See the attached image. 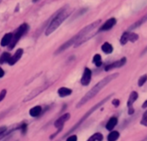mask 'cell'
I'll use <instances>...</instances> for the list:
<instances>
[{
    "label": "cell",
    "instance_id": "6da1fadb",
    "mask_svg": "<svg viewBox=\"0 0 147 141\" xmlns=\"http://www.w3.org/2000/svg\"><path fill=\"white\" fill-rule=\"evenodd\" d=\"M118 76H119L118 73H115V74H110V75L106 76L105 78H104L103 79L100 80V81L98 84H96L94 85L90 90H89L85 95H84L83 97L78 101V103L76 104V108L81 107L84 104H85L86 103L88 102V101H90V100H91L93 97H95V96H96L97 94L106 86V85H107L109 83H110L113 80L115 79Z\"/></svg>",
    "mask_w": 147,
    "mask_h": 141
},
{
    "label": "cell",
    "instance_id": "7a4b0ae2",
    "mask_svg": "<svg viewBox=\"0 0 147 141\" xmlns=\"http://www.w3.org/2000/svg\"><path fill=\"white\" fill-rule=\"evenodd\" d=\"M100 20H97V21L91 23V24L88 25L87 26H86L85 28H84L83 29L81 30L76 35H75L74 37H72L71 39L67 40L66 43H64L61 46H60L59 48V49L56 51V53L58 54L60 53H62L63 51H66L67 49L69 48L71 45H76V43H79L80 40H83V38L87 36V35L89 32L92 31L94 28H96L100 24Z\"/></svg>",
    "mask_w": 147,
    "mask_h": 141
},
{
    "label": "cell",
    "instance_id": "3957f363",
    "mask_svg": "<svg viewBox=\"0 0 147 141\" xmlns=\"http://www.w3.org/2000/svg\"><path fill=\"white\" fill-rule=\"evenodd\" d=\"M70 14H71V12L69 9H64L59 11L57 14L53 17L47 29L45 30V35L48 36V35H51V33H53L56 30H57L62 23L65 21L66 19L70 15Z\"/></svg>",
    "mask_w": 147,
    "mask_h": 141
},
{
    "label": "cell",
    "instance_id": "277c9868",
    "mask_svg": "<svg viewBox=\"0 0 147 141\" xmlns=\"http://www.w3.org/2000/svg\"><path fill=\"white\" fill-rule=\"evenodd\" d=\"M113 94H110V95H108L107 96V97H106L105 98H104V99H102V100H101L100 101V102H98V104H95V105L94 106V107H92V109H90V110L88 111V112H87V113L85 114V115H84L83 117H82V119H81L80 120H79V122H78L77 123H76V125L74 126V127H73L71 129V130H70V131L69 132H67V134H66L65 135V136H67V135H69V134H71V132H73V131H74L75 130H76V128H77V127H79V126L81 125L82 124V123H84V122L86 120H87V118H88L90 116V115H92V114L93 113V112H95V111L97 110V109H99L100 107L101 106H102L104 104H105V102H107V101H108L109 99H110V98H111L112 97H113Z\"/></svg>",
    "mask_w": 147,
    "mask_h": 141
},
{
    "label": "cell",
    "instance_id": "5b68a950",
    "mask_svg": "<svg viewBox=\"0 0 147 141\" xmlns=\"http://www.w3.org/2000/svg\"><path fill=\"white\" fill-rule=\"evenodd\" d=\"M28 28H29V26H28V25L26 24V23H23V24H22V25L17 28L16 32H15V34H13V39H12L11 43H10V44L9 45V50H13L15 47V45L18 43L20 39L22 38V35H25L27 31L28 30Z\"/></svg>",
    "mask_w": 147,
    "mask_h": 141
},
{
    "label": "cell",
    "instance_id": "8992f818",
    "mask_svg": "<svg viewBox=\"0 0 147 141\" xmlns=\"http://www.w3.org/2000/svg\"><path fill=\"white\" fill-rule=\"evenodd\" d=\"M138 97V94L136 92H132L129 97V100L127 101V107L129 108V115H131L134 113V108L133 105L135 101L137 100Z\"/></svg>",
    "mask_w": 147,
    "mask_h": 141
},
{
    "label": "cell",
    "instance_id": "52a82bcc",
    "mask_svg": "<svg viewBox=\"0 0 147 141\" xmlns=\"http://www.w3.org/2000/svg\"><path fill=\"white\" fill-rule=\"evenodd\" d=\"M126 62H127V59H126L125 57H123V58H122L120 60L116 61L113 62V63H110V64L107 65L105 67V71H108V70H113L114 69L121 68L122 66H123L126 63Z\"/></svg>",
    "mask_w": 147,
    "mask_h": 141
},
{
    "label": "cell",
    "instance_id": "ba28073f",
    "mask_svg": "<svg viewBox=\"0 0 147 141\" xmlns=\"http://www.w3.org/2000/svg\"><path fill=\"white\" fill-rule=\"evenodd\" d=\"M92 78V71L88 68H85L84 70L83 75L81 78V84L83 86H88Z\"/></svg>",
    "mask_w": 147,
    "mask_h": 141
},
{
    "label": "cell",
    "instance_id": "9c48e42d",
    "mask_svg": "<svg viewBox=\"0 0 147 141\" xmlns=\"http://www.w3.org/2000/svg\"><path fill=\"white\" fill-rule=\"evenodd\" d=\"M48 86V85H44V86H40V87H38L37 89H36L35 90H33V92L30 93V94H28L26 97L24 99V101H28L30 100L33 99V98H35L36 97H37L38 94H40L42 92H44L45 89H47Z\"/></svg>",
    "mask_w": 147,
    "mask_h": 141
},
{
    "label": "cell",
    "instance_id": "30bf717a",
    "mask_svg": "<svg viewBox=\"0 0 147 141\" xmlns=\"http://www.w3.org/2000/svg\"><path fill=\"white\" fill-rule=\"evenodd\" d=\"M70 117L71 116H70L69 113H66L62 115V116H61L54 123L55 127H56L57 129L63 128L64 127V125L65 124L66 122H67L69 120Z\"/></svg>",
    "mask_w": 147,
    "mask_h": 141
},
{
    "label": "cell",
    "instance_id": "8fae6325",
    "mask_svg": "<svg viewBox=\"0 0 147 141\" xmlns=\"http://www.w3.org/2000/svg\"><path fill=\"white\" fill-rule=\"evenodd\" d=\"M23 55V49L22 48H19L16 51V52L15 53L14 55L13 56H11L10 59H9V62H8V64L9 66H13V65L15 64L19 60H20L21 57Z\"/></svg>",
    "mask_w": 147,
    "mask_h": 141
},
{
    "label": "cell",
    "instance_id": "7c38bea8",
    "mask_svg": "<svg viewBox=\"0 0 147 141\" xmlns=\"http://www.w3.org/2000/svg\"><path fill=\"white\" fill-rule=\"evenodd\" d=\"M116 19L114 18V17H112V18L107 20L104 23L103 25L101 26V28H100L99 31H107L110 30V29L113 28V27L116 24Z\"/></svg>",
    "mask_w": 147,
    "mask_h": 141
},
{
    "label": "cell",
    "instance_id": "4fadbf2b",
    "mask_svg": "<svg viewBox=\"0 0 147 141\" xmlns=\"http://www.w3.org/2000/svg\"><path fill=\"white\" fill-rule=\"evenodd\" d=\"M13 34L11 33V32H9V33L5 34L3 36V38L1 40V42H0V45L2 47H6V46H9L10 43L12 41V39H13Z\"/></svg>",
    "mask_w": 147,
    "mask_h": 141
},
{
    "label": "cell",
    "instance_id": "5bb4252c",
    "mask_svg": "<svg viewBox=\"0 0 147 141\" xmlns=\"http://www.w3.org/2000/svg\"><path fill=\"white\" fill-rule=\"evenodd\" d=\"M146 21H147V14H145L144 17H141V19H139L138 21H136V22L133 23V25H131V26L129 27V30H132L136 29L137 28H138V27H140L141 25H142L143 24L145 23Z\"/></svg>",
    "mask_w": 147,
    "mask_h": 141
},
{
    "label": "cell",
    "instance_id": "9a60e30c",
    "mask_svg": "<svg viewBox=\"0 0 147 141\" xmlns=\"http://www.w3.org/2000/svg\"><path fill=\"white\" fill-rule=\"evenodd\" d=\"M118 124V119L115 117H112L111 118L108 120V122L106 124L105 127L107 130L112 131L114 129V127Z\"/></svg>",
    "mask_w": 147,
    "mask_h": 141
},
{
    "label": "cell",
    "instance_id": "2e32d148",
    "mask_svg": "<svg viewBox=\"0 0 147 141\" xmlns=\"http://www.w3.org/2000/svg\"><path fill=\"white\" fill-rule=\"evenodd\" d=\"M71 93H72V90L67 87H61L58 90V94L61 97H65L67 96H69L71 95Z\"/></svg>",
    "mask_w": 147,
    "mask_h": 141
},
{
    "label": "cell",
    "instance_id": "e0dca14e",
    "mask_svg": "<svg viewBox=\"0 0 147 141\" xmlns=\"http://www.w3.org/2000/svg\"><path fill=\"white\" fill-rule=\"evenodd\" d=\"M42 112V108L40 106H36L34 107L31 108L30 109V115L33 117H36L39 116Z\"/></svg>",
    "mask_w": 147,
    "mask_h": 141
},
{
    "label": "cell",
    "instance_id": "ac0fdd59",
    "mask_svg": "<svg viewBox=\"0 0 147 141\" xmlns=\"http://www.w3.org/2000/svg\"><path fill=\"white\" fill-rule=\"evenodd\" d=\"M101 49H102V51L106 54H110L112 53L113 51V46H112V45L110 44L109 43H107V42H105V43L102 44V47H101Z\"/></svg>",
    "mask_w": 147,
    "mask_h": 141
},
{
    "label": "cell",
    "instance_id": "d6986e66",
    "mask_svg": "<svg viewBox=\"0 0 147 141\" xmlns=\"http://www.w3.org/2000/svg\"><path fill=\"white\" fill-rule=\"evenodd\" d=\"M11 58L10 53L7 52H4L0 56V64H4L5 63H8Z\"/></svg>",
    "mask_w": 147,
    "mask_h": 141
},
{
    "label": "cell",
    "instance_id": "ffe728a7",
    "mask_svg": "<svg viewBox=\"0 0 147 141\" xmlns=\"http://www.w3.org/2000/svg\"><path fill=\"white\" fill-rule=\"evenodd\" d=\"M119 137L120 133L118 131H111L107 135V141H116Z\"/></svg>",
    "mask_w": 147,
    "mask_h": 141
},
{
    "label": "cell",
    "instance_id": "44dd1931",
    "mask_svg": "<svg viewBox=\"0 0 147 141\" xmlns=\"http://www.w3.org/2000/svg\"><path fill=\"white\" fill-rule=\"evenodd\" d=\"M103 140V135L100 132H96L93 134L91 137L89 138L87 141H102Z\"/></svg>",
    "mask_w": 147,
    "mask_h": 141
},
{
    "label": "cell",
    "instance_id": "7402d4cb",
    "mask_svg": "<svg viewBox=\"0 0 147 141\" xmlns=\"http://www.w3.org/2000/svg\"><path fill=\"white\" fill-rule=\"evenodd\" d=\"M93 63H94L95 66H98V67H100V66H102V58H101V55L100 54L94 55V58H93Z\"/></svg>",
    "mask_w": 147,
    "mask_h": 141
},
{
    "label": "cell",
    "instance_id": "603a6c76",
    "mask_svg": "<svg viewBox=\"0 0 147 141\" xmlns=\"http://www.w3.org/2000/svg\"><path fill=\"white\" fill-rule=\"evenodd\" d=\"M129 32H125L122 35L121 38V43L122 45H125L129 41Z\"/></svg>",
    "mask_w": 147,
    "mask_h": 141
},
{
    "label": "cell",
    "instance_id": "cb8c5ba5",
    "mask_svg": "<svg viewBox=\"0 0 147 141\" xmlns=\"http://www.w3.org/2000/svg\"><path fill=\"white\" fill-rule=\"evenodd\" d=\"M147 81V75L146 74H144V75L141 76L139 78L138 81V86H142Z\"/></svg>",
    "mask_w": 147,
    "mask_h": 141
},
{
    "label": "cell",
    "instance_id": "d4e9b609",
    "mask_svg": "<svg viewBox=\"0 0 147 141\" xmlns=\"http://www.w3.org/2000/svg\"><path fill=\"white\" fill-rule=\"evenodd\" d=\"M138 39V35L134 32H129V41L134 43Z\"/></svg>",
    "mask_w": 147,
    "mask_h": 141
},
{
    "label": "cell",
    "instance_id": "484cf974",
    "mask_svg": "<svg viewBox=\"0 0 147 141\" xmlns=\"http://www.w3.org/2000/svg\"><path fill=\"white\" fill-rule=\"evenodd\" d=\"M141 124L142 125L147 127V110H146V112L143 115L142 118H141Z\"/></svg>",
    "mask_w": 147,
    "mask_h": 141
},
{
    "label": "cell",
    "instance_id": "4316f807",
    "mask_svg": "<svg viewBox=\"0 0 147 141\" xmlns=\"http://www.w3.org/2000/svg\"><path fill=\"white\" fill-rule=\"evenodd\" d=\"M7 130V128L6 126L0 127V140L3 138V135L6 132Z\"/></svg>",
    "mask_w": 147,
    "mask_h": 141
},
{
    "label": "cell",
    "instance_id": "83f0119b",
    "mask_svg": "<svg viewBox=\"0 0 147 141\" xmlns=\"http://www.w3.org/2000/svg\"><path fill=\"white\" fill-rule=\"evenodd\" d=\"M19 129H20L21 132L25 135L27 132V130H28V125H27V124H25V123H23V124H22V125L19 127Z\"/></svg>",
    "mask_w": 147,
    "mask_h": 141
},
{
    "label": "cell",
    "instance_id": "f1b7e54d",
    "mask_svg": "<svg viewBox=\"0 0 147 141\" xmlns=\"http://www.w3.org/2000/svg\"><path fill=\"white\" fill-rule=\"evenodd\" d=\"M7 95V90L6 89H3L2 92H0V101H2L5 98Z\"/></svg>",
    "mask_w": 147,
    "mask_h": 141
},
{
    "label": "cell",
    "instance_id": "f546056e",
    "mask_svg": "<svg viewBox=\"0 0 147 141\" xmlns=\"http://www.w3.org/2000/svg\"><path fill=\"white\" fill-rule=\"evenodd\" d=\"M66 141H77V136L75 135H70Z\"/></svg>",
    "mask_w": 147,
    "mask_h": 141
},
{
    "label": "cell",
    "instance_id": "4dcf8cb0",
    "mask_svg": "<svg viewBox=\"0 0 147 141\" xmlns=\"http://www.w3.org/2000/svg\"><path fill=\"white\" fill-rule=\"evenodd\" d=\"M112 104H113V106L118 107V106L120 105V100L118 99H114L112 101Z\"/></svg>",
    "mask_w": 147,
    "mask_h": 141
},
{
    "label": "cell",
    "instance_id": "1f68e13d",
    "mask_svg": "<svg viewBox=\"0 0 147 141\" xmlns=\"http://www.w3.org/2000/svg\"><path fill=\"white\" fill-rule=\"evenodd\" d=\"M4 76H5V71L2 68H0V78H2Z\"/></svg>",
    "mask_w": 147,
    "mask_h": 141
},
{
    "label": "cell",
    "instance_id": "d6a6232c",
    "mask_svg": "<svg viewBox=\"0 0 147 141\" xmlns=\"http://www.w3.org/2000/svg\"><path fill=\"white\" fill-rule=\"evenodd\" d=\"M142 108H144V109H146V108H147V100H146V101H144V103H143Z\"/></svg>",
    "mask_w": 147,
    "mask_h": 141
},
{
    "label": "cell",
    "instance_id": "836d02e7",
    "mask_svg": "<svg viewBox=\"0 0 147 141\" xmlns=\"http://www.w3.org/2000/svg\"><path fill=\"white\" fill-rule=\"evenodd\" d=\"M146 52H147V47H146V48H145V49H144V51H143V52H142V54H144V53H145Z\"/></svg>",
    "mask_w": 147,
    "mask_h": 141
},
{
    "label": "cell",
    "instance_id": "e575fe53",
    "mask_svg": "<svg viewBox=\"0 0 147 141\" xmlns=\"http://www.w3.org/2000/svg\"><path fill=\"white\" fill-rule=\"evenodd\" d=\"M1 2H2V0H0V3H1Z\"/></svg>",
    "mask_w": 147,
    "mask_h": 141
}]
</instances>
